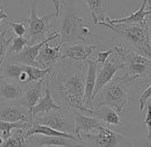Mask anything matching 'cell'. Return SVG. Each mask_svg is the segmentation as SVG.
<instances>
[{"label":"cell","mask_w":151,"mask_h":147,"mask_svg":"<svg viewBox=\"0 0 151 147\" xmlns=\"http://www.w3.org/2000/svg\"><path fill=\"white\" fill-rule=\"evenodd\" d=\"M98 24L103 25L116 32L132 45L147 55L148 58L150 57V37L148 23L112 24L104 21L99 22Z\"/></svg>","instance_id":"cell-1"},{"label":"cell","mask_w":151,"mask_h":147,"mask_svg":"<svg viewBox=\"0 0 151 147\" xmlns=\"http://www.w3.org/2000/svg\"><path fill=\"white\" fill-rule=\"evenodd\" d=\"M129 85L130 84L123 75L116 77L99 92L100 95L98 99V107L108 106L118 114L125 110L126 107L129 109Z\"/></svg>","instance_id":"cell-2"},{"label":"cell","mask_w":151,"mask_h":147,"mask_svg":"<svg viewBox=\"0 0 151 147\" xmlns=\"http://www.w3.org/2000/svg\"><path fill=\"white\" fill-rule=\"evenodd\" d=\"M38 0H34L32 3L30 18L25 19L28 24V35L27 39L28 45L39 43L45 40L54 32L51 29L50 20L52 17H55L54 12L38 16L37 12V6Z\"/></svg>","instance_id":"cell-3"},{"label":"cell","mask_w":151,"mask_h":147,"mask_svg":"<svg viewBox=\"0 0 151 147\" xmlns=\"http://www.w3.org/2000/svg\"><path fill=\"white\" fill-rule=\"evenodd\" d=\"M84 83L85 80L83 77L79 74H75L70 77L58 90L65 95V100L69 106L82 114L91 115L93 111L88 109L83 104Z\"/></svg>","instance_id":"cell-4"},{"label":"cell","mask_w":151,"mask_h":147,"mask_svg":"<svg viewBox=\"0 0 151 147\" xmlns=\"http://www.w3.org/2000/svg\"><path fill=\"white\" fill-rule=\"evenodd\" d=\"M81 137L83 140H89L93 147H131L132 146L128 138L111 130L105 124L95 133H84Z\"/></svg>","instance_id":"cell-5"},{"label":"cell","mask_w":151,"mask_h":147,"mask_svg":"<svg viewBox=\"0 0 151 147\" xmlns=\"http://www.w3.org/2000/svg\"><path fill=\"white\" fill-rule=\"evenodd\" d=\"M91 34V29L84 21L76 15H66L62 23L59 35L64 42H84Z\"/></svg>","instance_id":"cell-6"},{"label":"cell","mask_w":151,"mask_h":147,"mask_svg":"<svg viewBox=\"0 0 151 147\" xmlns=\"http://www.w3.org/2000/svg\"><path fill=\"white\" fill-rule=\"evenodd\" d=\"M124 62V68H127V72L123 76L129 84L136 82L140 78L149 75L151 61L148 57L131 52L128 49Z\"/></svg>","instance_id":"cell-7"},{"label":"cell","mask_w":151,"mask_h":147,"mask_svg":"<svg viewBox=\"0 0 151 147\" xmlns=\"http://www.w3.org/2000/svg\"><path fill=\"white\" fill-rule=\"evenodd\" d=\"M58 37H60L59 31H54L50 36L47 37L45 40H42L39 43L34 44L32 45L25 46L24 49L22 50V52L20 53H19L18 55L12 57V60L14 61H16L18 64L28 65V66H36V67L40 68L38 64H37V61H36L37 56L40 53V50L43 47L44 45L49 43L50 41H52V40H54Z\"/></svg>","instance_id":"cell-8"},{"label":"cell","mask_w":151,"mask_h":147,"mask_svg":"<svg viewBox=\"0 0 151 147\" xmlns=\"http://www.w3.org/2000/svg\"><path fill=\"white\" fill-rule=\"evenodd\" d=\"M58 111L62 112H68V108L62 104H57L52 96V92L50 90V81H47L46 87H45V93L42 98L40 99L39 102L37 103L32 111V122L34 119L38 115L49 113L51 112Z\"/></svg>","instance_id":"cell-9"},{"label":"cell","mask_w":151,"mask_h":147,"mask_svg":"<svg viewBox=\"0 0 151 147\" xmlns=\"http://www.w3.org/2000/svg\"><path fill=\"white\" fill-rule=\"evenodd\" d=\"M34 135H42V136H47V137H62V138H68L75 141H83L82 138L74 133L58 131L46 125H42L35 122L32 123V125L24 131L25 141L32 138Z\"/></svg>","instance_id":"cell-10"},{"label":"cell","mask_w":151,"mask_h":147,"mask_svg":"<svg viewBox=\"0 0 151 147\" xmlns=\"http://www.w3.org/2000/svg\"><path fill=\"white\" fill-rule=\"evenodd\" d=\"M62 43L59 44L55 47H50L49 43L44 45L37 56V61L39 67L41 69H46L53 66L56 61L62 59V53L61 48Z\"/></svg>","instance_id":"cell-11"},{"label":"cell","mask_w":151,"mask_h":147,"mask_svg":"<svg viewBox=\"0 0 151 147\" xmlns=\"http://www.w3.org/2000/svg\"><path fill=\"white\" fill-rule=\"evenodd\" d=\"M88 71L84 83L83 104L90 110L93 111V92L96 85V73H97V63L95 61L88 60Z\"/></svg>","instance_id":"cell-12"},{"label":"cell","mask_w":151,"mask_h":147,"mask_svg":"<svg viewBox=\"0 0 151 147\" xmlns=\"http://www.w3.org/2000/svg\"><path fill=\"white\" fill-rule=\"evenodd\" d=\"M103 125H104V123L100 120L88 117L84 114L78 113L77 117H75V129L74 133L82 138V134L95 133Z\"/></svg>","instance_id":"cell-13"},{"label":"cell","mask_w":151,"mask_h":147,"mask_svg":"<svg viewBox=\"0 0 151 147\" xmlns=\"http://www.w3.org/2000/svg\"><path fill=\"white\" fill-rule=\"evenodd\" d=\"M150 3V0H143L141 7L135 12L131 14L129 16L124 17V18L118 19H111L109 16L106 19L105 22L108 24H145L148 23L146 18L150 15V10L145 11V7L147 4Z\"/></svg>","instance_id":"cell-14"},{"label":"cell","mask_w":151,"mask_h":147,"mask_svg":"<svg viewBox=\"0 0 151 147\" xmlns=\"http://www.w3.org/2000/svg\"><path fill=\"white\" fill-rule=\"evenodd\" d=\"M96 49V45H86L83 44L68 46L62 51V59L67 58L74 61H86Z\"/></svg>","instance_id":"cell-15"},{"label":"cell","mask_w":151,"mask_h":147,"mask_svg":"<svg viewBox=\"0 0 151 147\" xmlns=\"http://www.w3.org/2000/svg\"><path fill=\"white\" fill-rule=\"evenodd\" d=\"M43 80L35 83L30 87L26 90L24 95L22 96L21 101L19 102L20 105L25 106L28 108V114L30 117V120L32 124V111L34 106L39 102L41 98V86H42Z\"/></svg>","instance_id":"cell-16"},{"label":"cell","mask_w":151,"mask_h":147,"mask_svg":"<svg viewBox=\"0 0 151 147\" xmlns=\"http://www.w3.org/2000/svg\"><path fill=\"white\" fill-rule=\"evenodd\" d=\"M0 120L3 121L11 123H16L19 121H24L32 125L30 117L28 112L22 111L18 106L11 104L8 107L3 108L0 111Z\"/></svg>","instance_id":"cell-17"},{"label":"cell","mask_w":151,"mask_h":147,"mask_svg":"<svg viewBox=\"0 0 151 147\" xmlns=\"http://www.w3.org/2000/svg\"><path fill=\"white\" fill-rule=\"evenodd\" d=\"M56 112H58V111H54L49 113L38 115L34 119L33 122L38 123L42 125H46L58 131H63L65 125V118L62 114L58 113Z\"/></svg>","instance_id":"cell-18"},{"label":"cell","mask_w":151,"mask_h":147,"mask_svg":"<svg viewBox=\"0 0 151 147\" xmlns=\"http://www.w3.org/2000/svg\"><path fill=\"white\" fill-rule=\"evenodd\" d=\"M89 7L95 24L104 22L108 18L107 0H84Z\"/></svg>","instance_id":"cell-19"},{"label":"cell","mask_w":151,"mask_h":147,"mask_svg":"<svg viewBox=\"0 0 151 147\" xmlns=\"http://www.w3.org/2000/svg\"><path fill=\"white\" fill-rule=\"evenodd\" d=\"M26 90L25 84L5 83L0 89V95L6 100H17L24 95Z\"/></svg>","instance_id":"cell-20"},{"label":"cell","mask_w":151,"mask_h":147,"mask_svg":"<svg viewBox=\"0 0 151 147\" xmlns=\"http://www.w3.org/2000/svg\"><path fill=\"white\" fill-rule=\"evenodd\" d=\"M42 136V135H41ZM37 146H54V147H83L80 145L75 144L73 140L62 137H47L42 136L38 138Z\"/></svg>","instance_id":"cell-21"},{"label":"cell","mask_w":151,"mask_h":147,"mask_svg":"<svg viewBox=\"0 0 151 147\" xmlns=\"http://www.w3.org/2000/svg\"><path fill=\"white\" fill-rule=\"evenodd\" d=\"M31 125L28 123L24 122V121L11 123L0 120V133L2 135L3 139H6L12 134V129H24L25 131Z\"/></svg>","instance_id":"cell-22"},{"label":"cell","mask_w":151,"mask_h":147,"mask_svg":"<svg viewBox=\"0 0 151 147\" xmlns=\"http://www.w3.org/2000/svg\"><path fill=\"white\" fill-rule=\"evenodd\" d=\"M16 133H12L9 137L4 139L0 147H26L24 139V130L16 129Z\"/></svg>","instance_id":"cell-23"},{"label":"cell","mask_w":151,"mask_h":147,"mask_svg":"<svg viewBox=\"0 0 151 147\" xmlns=\"http://www.w3.org/2000/svg\"><path fill=\"white\" fill-rule=\"evenodd\" d=\"M27 45H28V40L27 38L24 37H14L7 49V53H12L14 56L18 55Z\"/></svg>","instance_id":"cell-24"},{"label":"cell","mask_w":151,"mask_h":147,"mask_svg":"<svg viewBox=\"0 0 151 147\" xmlns=\"http://www.w3.org/2000/svg\"><path fill=\"white\" fill-rule=\"evenodd\" d=\"M6 32H7V30L0 31V66L3 64L5 57L7 53V49L14 38L13 36L6 37Z\"/></svg>","instance_id":"cell-25"},{"label":"cell","mask_w":151,"mask_h":147,"mask_svg":"<svg viewBox=\"0 0 151 147\" xmlns=\"http://www.w3.org/2000/svg\"><path fill=\"white\" fill-rule=\"evenodd\" d=\"M102 121L105 125H108L120 126V118L119 114L112 109H111L105 115V117L102 119Z\"/></svg>","instance_id":"cell-26"},{"label":"cell","mask_w":151,"mask_h":147,"mask_svg":"<svg viewBox=\"0 0 151 147\" xmlns=\"http://www.w3.org/2000/svg\"><path fill=\"white\" fill-rule=\"evenodd\" d=\"M6 24L11 26L12 28L14 33L17 37H24V35L27 33V28L25 26V22H16V21H6Z\"/></svg>","instance_id":"cell-27"},{"label":"cell","mask_w":151,"mask_h":147,"mask_svg":"<svg viewBox=\"0 0 151 147\" xmlns=\"http://www.w3.org/2000/svg\"><path fill=\"white\" fill-rule=\"evenodd\" d=\"M150 87L151 84L150 83L148 86H146V88L143 91V92L142 93V95L140 96V99H139V105H140V111H141V112L145 108V105L147 104V102H148L149 100H150Z\"/></svg>","instance_id":"cell-28"},{"label":"cell","mask_w":151,"mask_h":147,"mask_svg":"<svg viewBox=\"0 0 151 147\" xmlns=\"http://www.w3.org/2000/svg\"><path fill=\"white\" fill-rule=\"evenodd\" d=\"M113 53V49H108V50H103V51H99L96 53L97 54V58L95 61L96 63H102L104 64L106 61H108L109 57Z\"/></svg>","instance_id":"cell-29"},{"label":"cell","mask_w":151,"mask_h":147,"mask_svg":"<svg viewBox=\"0 0 151 147\" xmlns=\"http://www.w3.org/2000/svg\"><path fill=\"white\" fill-rule=\"evenodd\" d=\"M143 123L145 124V125L147 128V131H148V139H149V147L150 146V103L149 102L148 106H147V111L145 113V119Z\"/></svg>","instance_id":"cell-30"},{"label":"cell","mask_w":151,"mask_h":147,"mask_svg":"<svg viewBox=\"0 0 151 147\" xmlns=\"http://www.w3.org/2000/svg\"><path fill=\"white\" fill-rule=\"evenodd\" d=\"M50 1L52 2L53 6H54V8H55L54 15H55L56 18H58L60 15V13H61V7H62V5L63 4V2L62 0H50Z\"/></svg>","instance_id":"cell-31"},{"label":"cell","mask_w":151,"mask_h":147,"mask_svg":"<svg viewBox=\"0 0 151 147\" xmlns=\"http://www.w3.org/2000/svg\"><path fill=\"white\" fill-rule=\"evenodd\" d=\"M8 17V15L6 14V12L4 10H1L0 9V24H1V21Z\"/></svg>","instance_id":"cell-32"},{"label":"cell","mask_w":151,"mask_h":147,"mask_svg":"<svg viewBox=\"0 0 151 147\" xmlns=\"http://www.w3.org/2000/svg\"><path fill=\"white\" fill-rule=\"evenodd\" d=\"M6 76H4V75H2V74H0V79H5Z\"/></svg>","instance_id":"cell-33"},{"label":"cell","mask_w":151,"mask_h":147,"mask_svg":"<svg viewBox=\"0 0 151 147\" xmlns=\"http://www.w3.org/2000/svg\"><path fill=\"white\" fill-rule=\"evenodd\" d=\"M48 147H54V146H48Z\"/></svg>","instance_id":"cell-34"}]
</instances>
